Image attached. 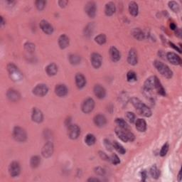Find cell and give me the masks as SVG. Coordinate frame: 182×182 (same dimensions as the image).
<instances>
[{"label":"cell","instance_id":"13","mask_svg":"<svg viewBox=\"0 0 182 182\" xmlns=\"http://www.w3.org/2000/svg\"><path fill=\"white\" fill-rule=\"evenodd\" d=\"M9 172L11 176L16 177L19 176L21 172V168L19 164L17 162H13L10 164V167H9Z\"/></svg>","mask_w":182,"mask_h":182},{"label":"cell","instance_id":"12","mask_svg":"<svg viewBox=\"0 0 182 182\" xmlns=\"http://www.w3.org/2000/svg\"><path fill=\"white\" fill-rule=\"evenodd\" d=\"M157 80V77L152 76L147 78L144 84V90L152 91L154 88H156V82Z\"/></svg>","mask_w":182,"mask_h":182},{"label":"cell","instance_id":"4","mask_svg":"<svg viewBox=\"0 0 182 182\" xmlns=\"http://www.w3.org/2000/svg\"><path fill=\"white\" fill-rule=\"evenodd\" d=\"M115 133L117 137L124 142H127L128 141L132 142L135 140V135L133 133L129 132V130H123L120 127L115 128Z\"/></svg>","mask_w":182,"mask_h":182},{"label":"cell","instance_id":"25","mask_svg":"<svg viewBox=\"0 0 182 182\" xmlns=\"http://www.w3.org/2000/svg\"><path fill=\"white\" fill-rule=\"evenodd\" d=\"M69 43H70L69 38L65 34L61 35L59 38V45L60 48H62V49L67 48L69 45Z\"/></svg>","mask_w":182,"mask_h":182},{"label":"cell","instance_id":"29","mask_svg":"<svg viewBox=\"0 0 182 182\" xmlns=\"http://www.w3.org/2000/svg\"><path fill=\"white\" fill-rule=\"evenodd\" d=\"M132 35L134 36L135 38L137 39V40L141 41L142 39H144V34L143 33V31H142L141 29L137 28V29H135L132 31Z\"/></svg>","mask_w":182,"mask_h":182},{"label":"cell","instance_id":"8","mask_svg":"<svg viewBox=\"0 0 182 182\" xmlns=\"http://www.w3.org/2000/svg\"><path fill=\"white\" fill-rule=\"evenodd\" d=\"M96 4L95 2H89L86 4V6H85V11L87 15H88L89 17L91 18H94L96 15Z\"/></svg>","mask_w":182,"mask_h":182},{"label":"cell","instance_id":"45","mask_svg":"<svg viewBox=\"0 0 182 182\" xmlns=\"http://www.w3.org/2000/svg\"><path fill=\"white\" fill-rule=\"evenodd\" d=\"M104 145L105 147V148L107 149L108 151H112L113 149V145L110 142V140H108L107 139L104 140Z\"/></svg>","mask_w":182,"mask_h":182},{"label":"cell","instance_id":"24","mask_svg":"<svg viewBox=\"0 0 182 182\" xmlns=\"http://www.w3.org/2000/svg\"><path fill=\"white\" fill-rule=\"evenodd\" d=\"M115 10H116V7H115V5L113 2H108V3L106 4L105 8V14L108 16V17H110V16L113 15Z\"/></svg>","mask_w":182,"mask_h":182},{"label":"cell","instance_id":"14","mask_svg":"<svg viewBox=\"0 0 182 182\" xmlns=\"http://www.w3.org/2000/svg\"><path fill=\"white\" fill-rule=\"evenodd\" d=\"M167 59L173 65L178 66L181 64V59L176 54L173 52H169L167 54Z\"/></svg>","mask_w":182,"mask_h":182},{"label":"cell","instance_id":"35","mask_svg":"<svg viewBox=\"0 0 182 182\" xmlns=\"http://www.w3.org/2000/svg\"><path fill=\"white\" fill-rule=\"evenodd\" d=\"M112 145H113V148L117 152H119V154H125V152H126L125 149L124 148V147L122 146L120 144H119L118 142H114L113 143H112Z\"/></svg>","mask_w":182,"mask_h":182},{"label":"cell","instance_id":"38","mask_svg":"<svg viewBox=\"0 0 182 182\" xmlns=\"http://www.w3.org/2000/svg\"><path fill=\"white\" fill-rule=\"evenodd\" d=\"M94 30V25L93 24H88L87 25V26L85 28L84 30V33H85V35L86 36H91L92 35V34H93V31Z\"/></svg>","mask_w":182,"mask_h":182},{"label":"cell","instance_id":"44","mask_svg":"<svg viewBox=\"0 0 182 182\" xmlns=\"http://www.w3.org/2000/svg\"><path fill=\"white\" fill-rule=\"evenodd\" d=\"M110 160L111 161V162L115 165L119 164L120 163V160H119V157L117 156V155H116V154H112V155L110 156Z\"/></svg>","mask_w":182,"mask_h":182},{"label":"cell","instance_id":"53","mask_svg":"<svg viewBox=\"0 0 182 182\" xmlns=\"http://www.w3.org/2000/svg\"><path fill=\"white\" fill-rule=\"evenodd\" d=\"M87 181H100V180L98 179H95V178H91L89 179L88 180H87Z\"/></svg>","mask_w":182,"mask_h":182},{"label":"cell","instance_id":"18","mask_svg":"<svg viewBox=\"0 0 182 182\" xmlns=\"http://www.w3.org/2000/svg\"><path fill=\"white\" fill-rule=\"evenodd\" d=\"M128 63L132 66H135L138 62V57L137 54L135 49H131L129 52L128 57H127Z\"/></svg>","mask_w":182,"mask_h":182},{"label":"cell","instance_id":"5","mask_svg":"<svg viewBox=\"0 0 182 182\" xmlns=\"http://www.w3.org/2000/svg\"><path fill=\"white\" fill-rule=\"evenodd\" d=\"M13 137L17 141L23 142L26 140L27 135L26 131L24 129L20 127H15L13 130Z\"/></svg>","mask_w":182,"mask_h":182},{"label":"cell","instance_id":"54","mask_svg":"<svg viewBox=\"0 0 182 182\" xmlns=\"http://www.w3.org/2000/svg\"><path fill=\"white\" fill-rule=\"evenodd\" d=\"M4 24H5V23H4V18L2 17H1V26H3L4 25Z\"/></svg>","mask_w":182,"mask_h":182},{"label":"cell","instance_id":"15","mask_svg":"<svg viewBox=\"0 0 182 182\" xmlns=\"http://www.w3.org/2000/svg\"><path fill=\"white\" fill-rule=\"evenodd\" d=\"M31 118H32V120L35 122L36 123H41L43 119V115L42 112H41L40 110H38V108L34 107L33 110H32Z\"/></svg>","mask_w":182,"mask_h":182},{"label":"cell","instance_id":"28","mask_svg":"<svg viewBox=\"0 0 182 182\" xmlns=\"http://www.w3.org/2000/svg\"><path fill=\"white\" fill-rule=\"evenodd\" d=\"M46 71H47V73L48 75L53 76V75H56L58 72V66L55 63H51L46 68Z\"/></svg>","mask_w":182,"mask_h":182},{"label":"cell","instance_id":"40","mask_svg":"<svg viewBox=\"0 0 182 182\" xmlns=\"http://www.w3.org/2000/svg\"><path fill=\"white\" fill-rule=\"evenodd\" d=\"M35 4L36 8L38 9V10H43V9L45 8L46 4H47V2L44 1V0H38V1L35 2Z\"/></svg>","mask_w":182,"mask_h":182},{"label":"cell","instance_id":"2","mask_svg":"<svg viewBox=\"0 0 182 182\" xmlns=\"http://www.w3.org/2000/svg\"><path fill=\"white\" fill-rule=\"evenodd\" d=\"M7 71L10 75V77L13 81L19 82L21 81L23 78V75L21 73L17 66L13 63H10L7 66Z\"/></svg>","mask_w":182,"mask_h":182},{"label":"cell","instance_id":"19","mask_svg":"<svg viewBox=\"0 0 182 182\" xmlns=\"http://www.w3.org/2000/svg\"><path fill=\"white\" fill-rule=\"evenodd\" d=\"M93 91L95 96L99 99H103L105 97V89L103 86H101L100 85H95V87H94Z\"/></svg>","mask_w":182,"mask_h":182},{"label":"cell","instance_id":"50","mask_svg":"<svg viewBox=\"0 0 182 182\" xmlns=\"http://www.w3.org/2000/svg\"><path fill=\"white\" fill-rule=\"evenodd\" d=\"M175 34H176V35L178 36V37L181 38V29H176V32H175Z\"/></svg>","mask_w":182,"mask_h":182},{"label":"cell","instance_id":"31","mask_svg":"<svg viewBox=\"0 0 182 182\" xmlns=\"http://www.w3.org/2000/svg\"><path fill=\"white\" fill-rule=\"evenodd\" d=\"M80 56L77 54H71L69 56V61L72 65H78L80 63Z\"/></svg>","mask_w":182,"mask_h":182},{"label":"cell","instance_id":"33","mask_svg":"<svg viewBox=\"0 0 182 182\" xmlns=\"http://www.w3.org/2000/svg\"><path fill=\"white\" fill-rule=\"evenodd\" d=\"M95 141H96L95 137L92 134L87 135L86 138H85V142H86L87 145H89V146H92V145H93L95 143Z\"/></svg>","mask_w":182,"mask_h":182},{"label":"cell","instance_id":"6","mask_svg":"<svg viewBox=\"0 0 182 182\" xmlns=\"http://www.w3.org/2000/svg\"><path fill=\"white\" fill-rule=\"evenodd\" d=\"M95 107V101L92 98H87L83 103L81 108L85 113H90L93 111Z\"/></svg>","mask_w":182,"mask_h":182},{"label":"cell","instance_id":"43","mask_svg":"<svg viewBox=\"0 0 182 182\" xmlns=\"http://www.w3.org/2000/svg\"><path fill=\"white\" fill-rule=\"evenodd\" d=\"M169 144L168 143H166L163 145V147H162V149H161L160 150V156H164L166 154H167L168 151H169Z\"/></svg>","mask_w":182,"mask_h":182},{"label":"cell","instance_id":"20","mask_svg":"<svg viewBox=\"0 0 182 182\" xmlns=\"http://www.w3.org/2000/svg\"><path fill=\"white\" fill-rule=\"evenodd\" d=\"M68 88L65 85L59 84L55 87V93L59 97H64L68 94Z\"/></svg>","mask_w":182,"mask_h":182},{"label":"cell","instance_id":"9","mask_svg":"<svg viewBox=\"0 0 182 182\" xmlns=\"http://www.w3.org/2000/svg\"><path fill=\"white\" fill-rule=\"evenodd\" d=\"M80 129L77 125H71L68 126V135L72 140H75L79 137Z\"/></svg>","mask_w":182,"mask_h":182},{"label":"cell","instance_id":"49","mask_svg":"<svg viewBox=\"0 0 182 182\" xmlns=\"http://www.w3.org/2000/svg\"><path fill=\"white\" fill-rule=\"evenodd\" d=\"M141 177H142V181H145L146 180L147 177V172L144 170L141 172Z\"/></svg>","mask_w":182,"mask_h":182},{"label":"cell","instance_id":"30","mask_svg":"<svg viewBox=\"0 0 182 182\" xmlns=\"http://www.w3.org/2000/svg\"><path fill=\"white\" fill-rule=\"evenodd\" d=\"M115 123L117 125H118L119 127H120L123 130H129V126L127 123V122L125 120V119L123 118H117L115 119Z\"/></svg>","mask_w":182,"mask_h":182},{"label":"cell","instance_id":"42","mask_svg":"<svg viewBox=\"0 0 182 182\" xmlns=\"http://www.w3.org/2000/svg\"><path fill=\"white\" fill-rule=\"evenodd\" d=\"M24 48L27 51L31 53L34 51V50H35V45L33 44L32 43L27 42L24 44Z\"/></svg>","mask_w":182,"mask_h":182},{"label":"cell","instance_id":"52","mask_svg":"<svg viewBox=\"0 0 182 182\" xmlns=\"http://www.w3.org/2000/svg\"><path fill=\"white\" fill-rule=\"evenodd\" d=\"M170 29L172 30H176L177 29L176 24H175L174 23H171V24H170Z\"/></svg>","mask_w":182,"mask_h":182},{"label":"cell","instance_id":"3","mask_svg":"<svg viewBox=\"0 0 182 182\" xmlns=\"http://www.w3.org/2000/svg\"><path fill=\"white\" fill-rule=\"evenodd\" d=\"M154 65L155 66L159 72L161 73V75H163L164 77L167 78H171L173 75V72L172 71L171 69L168 66L166 65V64L162 63V62L156 61H154Z\"/></svg>","mask_w":182,"mask_h":182},{"label":"cell","instance_id":"46","mask_svg":"<svg viewBox=\"0 0 182 182\" xmlns=\"http://www.w3.org/2000/svg\"><path fill=\"white\" fill-rule=\"evenodd\" d=\"M95 172L97 174L100 175V176H103V175L105 174V169H103L102 167H96L95 169Z\"/></svg>","mask_w":182,"mask_h":182},{"label":"cell","instance_id":"7","mask_svg":"<svg viewBox=\"0 0 182 182\" xmlns=\"http://www.w3.org/2000/svg\"><path fill=\"white\" fill-rule=\"evenodd\" d=\"M48 92V88L47 85L38 84L33 89V93L34 95L43 97L47 95Z\"/></svg>","mask_w":182,"mask_h":182},{"label":"cell","instance_id":"21","mask_svg":"<svg viewBox=\"0 0 182 182\" xmlns=\"http://www.w3.org/2000/svg\"><path fill=\"white\" fill-rule=\"evenodd\" d=\"M94 123L95 124L96 126L99 127H104L106 123H107V119L104 115L99 114L97 115L96 116L94 117Z\"/></svg>","mask_w":182,"mask_h":182},{"label":"cell","instance_id":"16","mask_svg":"<svg viewBox=\"0 0 182 182\" xmlns=\"http://www.w3.org/2000/svg\"><path fill=\"white\" fill-rule=\"evenodd\" d=\"M40 28L47 34H51L54 32V27L52 25L46 20H42L40 22Z\"/></svg>","mask_w":182,"mask_h":182},{"label":"cell","instance_id":"47","mask_svg":"<svg viewBox=\"0 0 182 182\" xmlns=\"http://www.w3.org/2000/svg\"><path fill=\"white\" fill-rule=\"evenodd\" d=\"M99 154H100V156L101 157V159H103V160H106V161L110 160L109 156H108L105 153L103 152H99Z\"/></svg>","mask_w":182,"mask_h":182},{"label":"cell","instance_id":"48","mask_svg":"<svg viewBox=\"0 0 182 182\" xmlns=\"http://www.w3.org/2000/svg\"><path fill=\"white\" fill-rule=\"evenodd\" d=\"M68 1H66V0H60L59 1V4L61 7H65V6L68 4Z\"/></svg>","mask_w":182,"mask_h":182},{"label":"cell","instance_id":"32","mask_svg":"<svg viewBox=\"0 0 182 182\" xmlns=\"http://www.w3.org/2000/svg\"><path fill=\"white\" fill-rule=\"evenodd\" d=\"M41 163V158L38 156H32L30 161V164L32 168L38 167Z\"/></svg>","mask_w":182,"mask_h":182},{"label":"cell","instance_id":"11","mask_svg":"<svg viewBox=\"0 0 182 182\" xmlns=\"http://www.w3.org/2000/svg\"><path fill=\"white\" fill-rule=\"evenodd\" d=\"M91 61L92 63V65L95 68H99L102 65L103 59L100 54L98 53H93L92 54L91 57Z\"/></svg>","mask_w":182,"mask_h":182},{"label":"cell","instance_id":"41","mask_svg":"<svg viewBox=\"0 0 182 182\" xmlns=\"http://www.w3.org/2000/svg\"><path fill=\"white\" fill-rule=\"evenodd\" d=\"M125 117L126 119H127V120L130 122V123H133L135 122V115L133 113V112H127V113L125 114Z\"/></svg>","mask_w":182,"mask_h":182},{"label":"cell","instance_id":"37","mask_svg":"<svg viewBox=\"0 0 182 182\" xmlns=\"http://www.w3.org/2000/svg\"><path fill=\"white\" fill-rule=\"evenodd\" d=\"M169 7L175 13H178L179 10H180L179 4L174 1H171L169 2Z\"/></svg>","mask_w":182,"mask_h":182},{"label":"cell","instance_id":"39","mask_svg":"<svg viewBox=\"0 0 182 182\" xmlns=\"http://www.w3.org/2000/svg\"><path fill=\"white\" fill-rule=\"evenodd\" d=\"M106 40H107V38H106V36L105 34H101L100 35L97 36L95 38V42H97L100 45L104 44V43L106 42Z\"/></svg>","mask_w":182,"mask_h":182},{"label":"cell","instance_id":"1","mask_svg":"<svg viewBox=\"0 0 182 182\" xmlns=\"http://www.w3.org/2000/svg\"><path fill=\"white\" fill-rule=\"evenodd\" d=\"M131 103L135 107V109L138 112V113L144 117H149L152 115V111L148 106H147L142 102L140 99L137 98H131Z\"/></svg>","mask_w":182,"mask_h":182},{"label":"cell","instance_id":"55","mask_svg":"<svg viewBox=\"0 0 182 182\" xmlns=\"http://www.w3.org/2000/svg\"><path fill=\"white\" fill-rule=\"evenodd\" d=\"M178 178H179V181H181V172H179V174L178 175Z\"/></svg>","mask_w":182,"mask_h":182},{"label":"cell","instance_id":"17","mask_svg":"<svg viewBox=\"0 0 182 182\" xmlns=\"http://www.w3.org/2000/svg\"><path fill=\"white\" fill-rule=\"evenodd\" d=\"M6 95H7L9 100L10 101H12V102H17L21 97L20 93L14 89L9 90L7 93H6Z\"/></svg>","mask_w":182,"mask_h":182},{"label":"cell","instance_id":"10","mask_svg":"<svg viewBox=\"0 0 182 182\" xmlns=\"http://www.w3.org/2000/svg\"><path fill=\"white\" fill-rule=\"evenodd\" d=\"M54 153V144L51 142H47L42 149V155L46 158L50 157Z\"/></svg>","mask_w":182,"mask_h":182},{"label":"cell","instance_id":"26","mask_svg":"<svg viewBox=\"0 0 182 182\" xmlns=\"http://www.w3.org/2000/svg\"><path fill=\"white\" fill-rule=\"evenodd\" d=\"M135 125L136 128L139 132H143L147 129V123L143 119H137L135 122Z\"/></svg>","mask_w":182,"mask_h":182},{"label":"cell","instance_id":"23","mask_svg":"<svg viewBox=\"0 0 182 182\" xmlns=\"http://www.w3.org/2000/svg\"><path fill=\"white\" fill-rule=\"evenodd\" d=\"M110 56L111 58L112 61L114 62H117L118 61H119V59H120L121 58L120 53H119V51L117 50V48H116L114 47L110 48Z\"/></svg>","mask_w":182,"mask_h":182},{"label":"cell","instance_id":"34","mask_svg":"<svg viewBox=\"0 0 182 182\" xmlns=\"http://www.w3.org/2000/svg\"><path fill=\"white\" fill-rule=\"evenodd\" d=\"M149 173H150L152 177L154 179H158V177L160 176V170L158 169V168L156 167V166L155 165H154L151 167L150 170H149Z\"/></svg>","mask_w":182,"mask_h":182},{"label":"cell","instance_id":"27","mask_svg":"<svg viewBox=\"0 0 182 182\" xmlns=\"http://www.w3.org/2000/svg\"><path fill=\"white\" fill-rule=\"evenodd\" d=\"M129 11H130V14L131 15L136 17L137 16L138 12H139V8H138L137 4L135 2H131L129 4Z\"/></svg>","mask_w":182,"mask_h":182},{"label":"cell","instance_id":"51","mask_svg":"<svg viewBox=\"0 0 182 182\" xmlns=\"http://www.w3.org/2000/svg\"><path fill=\"white\" fill-rule=\"evenodd\" d=\"M169 44H170V47H172V48H174L175 50H177V51H179V53H181V49H180V48H177V47H176V46H175L174 44H173L172 43H170Z\"/></svg>","mask_w":182,"mask_h":182},{"label":"cell","instance_id":"22","mask_svg":"<svg viewBox=\"0 0 182 182\" xmlns=\"http://www.w3.org/2000/svg\"><path fill=\"white\" fill-rule=\"evenodd\" d=\"M75 84L78 88H83L86 84V79L81 73H78L75 75Z\"/></svg>","mask_w":182,"mask_h":182},{"label":"cell","instance_id":"36","mask_svg":"<svg viewBox=\"0 0 182 182\" xmlns=\"http://www.w3.org/2000/svg\"><path fill=\"white\" fill-rule=\"evenodd\" d=\"M127 80L128 82H135L137 80V74L135 71H129L127 74Z\"/></svg>","mask_w":182,"mask_h":182}]
</instances>
